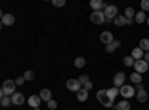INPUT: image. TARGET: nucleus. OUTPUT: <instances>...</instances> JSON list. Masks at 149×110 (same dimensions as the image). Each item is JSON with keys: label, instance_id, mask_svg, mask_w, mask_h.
Returning a JSON list of instances; mask_svg holds the SVG:
<instances>
[{"label": "nucleus", "instance_id": "obj_1", "mask_svg": "<svg viewBox=\"0 0 149 110\" xmlns=\"http://www.w3.org/2000/svg\"><path fill=\"white\" fill-rule=\"evenodd\" d=\"M15 86H17V83L14 82V80H10V79H8V80H5L3 82V86H2V91H0V95H9V97H12L15 94Z\"/></svg>", "mask_w": 149, "mask_h": 110}, {"label": "nucleus", "instance_id": "obj_2", "mask_svg": "<svg viewBox=\"0 0 149 110\" xmlns=\"http://www.w3.org/2000/svg\"><path fill=\"white\" fill-rule=\"evenodd\" d=\"M97 100L100 101L104 107H112V106H113V100H112L110 97L107 95L106 89H100V91L97 92Z\"/></svg>", "mask_w": 149, "mask_h": 110}, {"label": "nucleus", "instance_id": "obj_3", "mask_svg": "<svg viewBox=\"0 0 149 110\" xmlns=\"http://www.w3.org/2000/svg\"><path fill=\"white\" fill-rule=\"evenodd\" d=\"M90 19H91L93 24H95V26H102V24H104V21H106L104 12L103 10H94L91 14V17H90Z\"/></svg>", "mask_w": 149, "mask_h": 110}, {"label": "nucleus", "instance_id": "obj_4", "mask_svg": "<svg viewBox=\"0 0 149 110\" xmlns=\"http://www.w3.org/2000/svg\"><path fill=\"white\" fill-rule=\"evenodd\" d=\"M104 17H106V21H112L118 17V6L115 5H109L106 9H104Z\"/></svg>", "mask_w": 149, "mask_h": 110}, {"label": "nucleus", "instance_id": "obj_5", "mask_svg": "<svg viewBox=\"0 0 149 110\" xmlns=\"http://www.w3.org/2000/svg\"><path fill=\"white\" fill-rule=\"evenodd\" d=\"M119 94L124 97V98H131V97H134L136 95V89L133 88V86H130V85H124V86H121V89H119Z\"/></svg>", "mask_w": 149, "mask_h": 110}, {"label": "nucleus", "instance_id": "obj_6", "mask_svg": "<svg viewBox=\"0 0 149 110\" xmlns=\"http://www.w3.org/2000/svg\"><path fill=\"white\" fill-rule=\"evenodd\" d=\"M66 86H67V89L72 91V92H78V91L82 88V85L79 83L78 79H69L67 83H66Z\"/></svg>", "mask_w": 149, "mask_h": 110}, {"label": "nucleus", "instance_id": "obj_7", "mask_svg": "<svg viewBox=\"0 0 149 110\" xmlns=\"http://www.w3.org/2000/svg\"><path fill=\"white\" fill-rule=\"evenodd\" d=\"M124 85H125V73L118 71L113 77V86L119 88V86H124Z\"/></svg>", "mask_w": 149, "mask_h": 110}, {"label": "nucleus", "instance_id": "obj_8", "mask_svg": "<svg viewBox=\"0 0 149 110\" xmlns=\"http://www.w3.org/2000/svg\"><path fill=\"white\" fill-rule=\"evenodd\" d=\"M134 68H136V71H137V73H140V75H143L145 71H148V70H149L148 63H146L145 59H137V61H136Z\"/></svg>", "mask_w": 149, "mask_h": 110}, {"label": "nucleus", "instance_id": "obj_9", "mask_svg": "<svg viewBox=\"0 0 149 110\" xmlns=\"http://www.w3.org/2000/svg\"><path fill=\"white\" fill-rule=\"evenodd\" d=\"M100 40L107 46V45H110L112 42L115 40V37H113V34H112L110 31H103V33L100 34Z\"/></svg>", "mask_w": 149, "mask_h": 110}, {"label": "nucleus", "instance_id": "obj_10", "mask_svg": "<svg viewBox=\"0 0 149 110\" xmlns=\"http://www.w3.org/2000/svg\"><path fill=\"white\" fill-rule=\"evenodd\" d=\"M10 98H12V104H15V106H22L24 101H26V98H24V95L21 92H15Z\"/></svg>", "mask_w": 149, "mask_h": 110}, {"label": "nucleus", "instance_id": "obj_11", "mask_svg": "<svg viewBox=\"0 0 149 110\" xmlns=\"http://www.w3.org/2000/svg\"><path fill=\"white\" fill-rule=\"evenodd\" d=\"M27 103L30 104V107H39L40 106V103H42V98H40V95H30L29 97V100H27Z\"/></svg>", "mask_w": 149, "mask_h": 110}, {"label": "nucleus", "instance_id": "obj_12", "mask_svg": "<svg viewBox=\"0 0 149 110\" xmlns=\"http://www.w3.org/2000/svg\"><path fill=\"white\" fill-rule=\"evenodd\" d=\"M90 6L95 10H102V9H106L109 5H106L104 2H102V0H91L90 2Z\"/></svg>", "mask_w": 149, "mask_h": 110}, {"label": "nucleus", "instance_id": "obj_13", "mask_svg": "<svg viewBox=\"0 0 149 110\" xmlns=\"http://www.w3.org/2000/svg\"><path fill=\"white\" fill-rule=\"evenodd\" d=\"M15 22V17L12 14H2V24L3 26H12Z\"/></svg>", "mask_w": 149, "mask_h": 110}, {"label": "nucleus", "instance_id": "obj_14", "mask_svg": "<svg viewBox=\"0 0 149 110\" xmlns=\"http://www.w3.org/2000/svg\"><path fill=\"white\" fill-rule=\"evenodd\" d=\"M76 98H78V101H81V103H85L86 100H88V91H86V89H84V88H81V89L76 92Z\"/></svg>", "mask_w": 149, "mask_h": 110}, {"label": "nucleus", "instance_id": "obj_15", "mask_svg": "<svg viewBox=\"0 0 149 110\" xmlns=\"http://www.w3.org/2000/svg\"><path fill=\"white\" fill-rule=\"evenodd\" d=\"M39 95H40V98H42V101H51L52 98H51V95H52V92H51V89H48V88H45V89H42L40 92H39Z\"/></svg>", "mask_w": 149, "mask_h": 110}, {"label": "nucleus", "instance_id": "obj_16", "mask_svg": "<svg viewBox=\"0 0 149 110\" xmlns=\"http://www.w3.org/2000/svg\"><path fill=\"white\" fill-rule=\"evenodd\" d=\"M131 57L137 61V59H143V57H145V52L140 49V48H134V49L131 51Z\"/></svg>", "mask_w": 149, "mask_h": 110}, {"label": "nucleus", "instance_id": "obj_17", "mask_svg": "<svg viewBox=\"0 0 149 110\" xmlns=\"http://www.w3.org/2000/svg\"><path fill=\"white\" fill-rule=\"evenodd\" d=\"M136 98H137L139 103H145V101H148V92H146L145 89L137 91V94H136Z\"/></svg>", "mask_w": 149, "mask_h": 110}, {"label": "nucleus", "instance_id": "obj_18", "mask_svg": "<svg viewBox=\"0 0 149 110\" xmlns=\"http://www.w3.org/2000/svg\"><path fill=\"white\" fill-rule=\"evenodd\" d=\"M113 24L116 27H122V26H125L127 24V18H125V15H118L115 19H113Z\"/></svg>", "mask_w": 149, "mask_h": 110}, {"label": "nucleus", "instance_id": "obj_19", "mask_svg": "<svg viewBox=\"0 0 149 110\" xmlns=\"http://www.w3.org/2000/svg\"><path fill=\"white\" fill-rule=\"evenodd\" d=\"M10 104H12V98L9 95H3L2 98H0V106L2 107H9Z\"/></svg>", "mask_w": 149, "mask_h": 110}, {"label": "nucleus", "instance_id": "obj_20", "mask_svg": "<svg viewBox=\"0 0 149 110\" xmlns=\"http://www.w3.org/2000/svg\"><path fill=\"white\" fill-rule=\"evenodd\" d=\"M130 107H131L130 103H128L127 100H124V101H119L115 109H116V110H130Z\"/></svg>", "mask_w": 149, "mask_h": 110}, {"label": "nucleus", "instance_id": "obj_21", "mask_svg": "<svg viewBox=\"0 0 149 110\" xmlns=\"http://www.w3.org/2000/svg\"><path fill=\"white\" fill-rule=\"evenodd\" d=\"M130 79H131V82H134L136 85H137V83H142V75H140V73H137V71L131 73V75H130Z\"/></svg>", "mask_w": 149, "mask_h": 110}, {"label": "nucleus", "instance_id": "obj_22", "mask_svg": "<svg viewBox=\"0 0 149 110\" xmlns=\"http://www.w3.org/2000/svg\"><path fill=\"white\" fill-rule=\"evenodd\" d=\"M106 92H107V95L110 97L112 100H115V98H116V95L119 94V89H118L116 86H113V88H109V89H106Z\"/></svg>", "mask_w": 149, "mask_h": 110}, {"label": "nucleus", "instance_id": "obj_23", "mask_svg": "<svg viewBox=\"0 0 149 110\" xmlns=\"http://www.w3.org/2000/svg\"><path fill=\"white\" fill-rule=\"evenodd\" d=\"M148 18H146V15H145V12H137L136 14V17H134V21L137 22V24H142V22H145Z\"/></svg>", "mask_w": 149, "mask_h": 110}, {"label": "nucleus", "instance_id": "obj_24", "mask_svg": "<svg viewBox=\"0 0 149 110\" xmlns=\"http://www.w3.org/2000/svg\"><path fill=\"white\" fill-rule=\"evenodd\" d=\"M139 48L143 52H149V39H142L139 43Z\"/></svg>", "mask_w": 149, "mask_h": 110}, {"label": "nucleus", "instance_id": "obj_25", "mask_svg": "<svg viewBox=\"0 0 149 110\" xmlns=\"http://www.w3.org/2000/svg\"><path fill=\"white\" fill-rule=\"evenodd\" d=\"M122 63H124V66H125V67H131V66L136 64V59H134L131 55H130V57H124Z\"/></svg>", "mask_w": 149, "mask_h": 110}, {"label": "nucleus", "instance_id": "obj_26", "mask_svg": "<svg viewBox=\"0 0 149 110\" xmlns=\"http://www.w3.org/2000/svg\"><path fill=\"white\" fill-rule=\"evenodd\" d=\"M84 66H85V58H82V57H78L76 59H74V67L82 68Z\"/></svg>", "mask_w": 149, "mask_h": 110}, {"label": "nucleus", "instance_id": "obj_27", "mask_svg": "<svg viewBox=\"0 0 149 110\" xmlns=\"http://www.w3.org/2000/svg\"><path fill=\"white\" fill-rule=\"evenodd\" d=\"M133 17H136V12L133 8H125V18L127 19H133Z\"/></svg>", "mask_w": 149, "mask_h": 110}, {"label": "nucleus", "instance_id": "obj_28", "mask_svg": "<svg viewBox=\"0 0 149 110\" xmlns=\"http://www.w3.org/2000/svg\"><path fill=\"white\" fill-rule=\"evenodd\" d=\"M24 79H26V80H33V79H34V71H33V70L24 71Z\"/></svg>", "mask_w": 149, "mask_h": 110}, {"label": "nucleus", "instance_id": "obj_29", "mask_svg": "<svg viewBox=\"0 0 149 110\" xmlns=\"http://www.w3.org/2000/svg\"><path fill=\"white\" fill-rule=\"evenodd\" d=\"M78 80H79V83L82 85V88H84V85H85L86 82H90V76H88V75H81Z\"/></svg>", "mask_w": 149, "mask_h": 110}, {"label": "nucleus", "instance_id": "obj_30", "mask_svg": "<svg viewBox=\"0 0 149 110\" xmlns=\"http://www.w3.org/2000/svg\"><path fill=\"white\" fill-rule=\"evenodd\" d=\"M140 8H142L143 12H148V10H149V0H142Z\"/></svg>", "mask_w": 149, "mask_h": 110}, {"label": "nucleus", "instance_id": "obj_31", "mask_svg": "<svg viewBox=\"0 0 149 110\" xmlns=\"http://www.w3.org/2000/svg\"><path fill=\"white\" fill-rule=\"evenodd\" d=\"M52 5L55 8H63L66 5V0H52Z\"/></svg>", "mask_w": 149, "mask_h": 110}, {"label": "nucleus", "instance_id": "obj_32", "mask_svg": "<svg viewBox=\"0 0 149 110\" xmlns=\"http://www.w3.org/2000/svg\"><path fill=\"white\" fill-rule=\"evenodd\" d=\"M46 104H48V107H49V109H51V110H55V109H57V106H58L55 100H51V101H48Z\"/></svg>", "mask_w": 149, "mask_h": 110}, {"label": "nucleus", "instance_id": "obj_33", "mask_svg": "<svg viewBox=\"0 0 149 110\" xmlns=\"http://www.w3.org/2000/svg\"><path fill=\"white\" fill-rule=\"evenodd\" d=\"M115 51H116V49H115V46H113V45H112V43L106 46V52H107V54H113Z\"/></svg>", "mask_w": 149, "mask_h": 110}, {"label": "nucleus", "instance_id": "obj_34", "mask_svg": "<svg viewBox=\"0 0 149 110\" xmlns=\"http://www.w3.org/2000/svg\"><path fill=\"white\" fill-rule=\"evenodd\" d=\"M93 85H94V83H93L91 80H90V82H86V83L84 85V89H86V91H88V92H90V91L93 89Z\"/></svg>", "mask_w": 149, "mask_h": 110}, {"label": "nucleus", "instance_id": "obj_35", "mask_svg": "<svg viewBox=\"0 0 149 110\" xmlns=\"http://www.w3.org/2000/svg\"><path fill=\"white\" fill-rule=\"evenodd\" d=\"M24 82H26V79H24V76H18V77L15 79V83H17V85H19V86H21V85H22Z\"/></svg>", "mask_w": 149, "mask_h": 110}, {"label": "nucleus", "instance_id": "obj_36", "mask_svg": "<svg viewBox=\"0 0 149 110\" xmlns=\"http://www.w3.org/2000/svg\"><path fill=\"white\" fill-rule=\"evenodd\" d=\"M112 45H113V46H115V49H118V48L121 46V40H118V39H115L113 42H112Z\"/></svg>", "mask_w": 149, "mask_h": 110}, {"label": "nucleus", "instance_id": "obj_37", "mask_svg": "<svg viewBox=\"0 0 149 110\" xmlns=\"http://www.w3.org/2000/svg\"><path fill=\"white\" fill-rule=\"evenodd\" d=\"M136 89H137V91H140V89H145V88H143V83H137V85H136Z\"/></svg>", "mask_w": 149, "mask_h": 110}, {"label": "nucleus", "instance_id": "obj_38", "mask_svg": "<svg viewBox=\"0 0 149 110\" xmlns=\"http://www.w3.org/2000/svg\"><path fill=\"white\" fill-rule=\"evenodd\" d=\"M143 59L146 61V63H149V52H145V57H143Z\"/></svg>", "mask_w": 149, "mask_h": 110}, {"label": "nucleus", "instance_id": "obj_39", "mask_svg": "<svg viewBox=\"0 0 149 110\" xmlns=\"http://www.w3.org/2000/svg\"><path fill=\"white\" fill-rule=\"evenodd\" d=\"M33 110H40V109H39V107H34V109H33Z\"/></svg>", "mask_w": 149, "mask_h": 110}, {"label": "nucleus", "instance_id": "obj_40", "mask_svg": "<svg viewBox=\"0 0 149 110\" xmlns=\"http://www.w3.org/2000/svg\"><path fill=\"white\" fill-rule=\"evenodd\" d=\"M146 21H148V26H149V18H148V19H146Z\"/></svg>", "mask_w": 149, "mask_h": 110}, {"label": "nucleus", "instance_id": "obj_41", "mask_svg": "<svg viewBox=\"0 0 149 110\" xmlns=\"http://www.w3.org/2000/svg\"><path fill=\"white\" fill-rule=\"evenodd\" d=\"M148 67H149V63H148Z\"/></svg>", "mask_w": 149, "mask_h": 110}, {"label": "nucleus", "instance_id": "obj_42", "mask_svg": "<svg viewBox=\"0 0 149 110\" xmlns=\"http://www.w3.org/2000/svg\"><path fill=\"white\" fill-rule=\"evenodd\" d=\"M115 110H116V109H115Z\"/></svg>", "mask_w": 149, "mask_h": 110}]
</instances>
